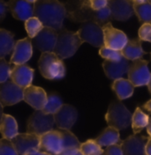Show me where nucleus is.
Wrapping results in <instances>:
<instances>
[{"instance_id": "obj_1", "label": "nucleus", "mask_w": 151, "mask_h": 155, "mask_svg": "<svg viewBox=\"0 0 151 155\" xmlns=\"http://www.w3.org/2000/svg\"><path fill=\"white\" fill-rule=\"evenodd\" d=\"M34 13L44 27L58 32L64 28V21L67 18L68 11L59 0H37L34 4Z\"/></svg>"}, {"instance_id": "obj_2", "label": "nucleus", "mask_w": 151, "mask_h": 155, "mask_svg": "<svg viewBox=\"0 0 151 155\" xmlns=\"http://www.w3.org/2000/svg\"><path fill=\"white\" fill-rule=\"evenodd\" d=\"M67 18L75 23L95 22L102 27L112 19L111 10L108 6L104 9L94 10L89 6L88 1H84L80 7L68 11Z\"/></svg>"}, {"instance_id": "obj_3", "label": "nucleus", "mask_w": 151, "mask_h": 155, "mask_svg": "<svg viewBox=\"0 0 151 155\" xmlns=\"http://www.w3.org/2000/svg\"><path fill=\"white\" fill-rule=\"evenodd\" d=\"M38 68L43 77L50 80L61 79L66 76L63 59L54 52H43L38 61Z\"/></svg>"}, {"instance_id": "obj_4", "label": "nucleus", "mask_w": 151, "mask_h": 155, "mask_svg": "<svg viewBox=\"0 0 151 155\" xmlns=\"http://www.w3.org/2000/svg\"><path fill=\"white\" fill-rule=\"evenodd\" d=\"M83 43L78 32L62 28L57 32V40L54 53L61 59L72 58Z\"/></svg>"}, {"instance_id": "obj_5", "label": "nucleus", "mask_w": 151, "mask_h": 155, "mask_svg": "<svg viewBox=\"0 0 151 155\" xmlns=\"http://www.w3.org/2000/svg\"><path fill=\"white\" fill-rule=\"evenodd\" d=\"M132 113L120 100H114L112 101L105 115V120L108 125L114 127L118 130H125L132 125Z\"/></svg>"}, {"instance_id": "obj_6", "label": "nucleus", "mask_w": 151, "mask_h": 155, "mask_svg": "<svg viewBox=\"0 0 151 155\" xmlns=\"http://www.w3.org/2000/svg\"><path fill=\"white\" fill-rule=\"evenodd\" d=\"M54 124V115L47 114L43 110H36L28 120L27 132L36 134L41 137L52 130Z\"/></svg>"}, {"instance_id": "obj_7", "label": "nucleus", "mask_w": 151, "mask_h": 155, "mask_svg": "<svg viewBox=\"0 0 151 155\" xmlns=\"http://www.w3.org/2000/svg\"><path fill=\"white\" fill-rule=\"evenodd\" d=\"M83 42H88L95 48L104 46V35L103 27L95 22L81 23L77 31Z\"/></svg>"}, {"instance_id": "obj_8", "label": "nucleus", "mask_w": 151, "mask_h": 155, "mask_svg": "<svg viewBox=\"0 0 151 155\" xmlns=\"http://www.w3.org/2000/svg\"><path fill=\"white\" fill-rule=\"evenodd\" d=\"M127 75L128 79L135 87L148 86L151 78L148 61L142 58L132 61L130 64Z\"/></svg>"}, {"instance_id": "obj_9", "label": "nucleus", "mask_w": 151, "mask_h": 155, "mask_svg": "<svg viewBox=\"0 0 151 155\" xmlns=\"http://www.w3.org/2000/svg\"><path fill=\"white\" fill-rule=\"evenodd\" d=\"M24 101V88L12 80H7L0 85V102L2 109L5 107L12 106Z\"/></svg>"}, {"instance_id": "obj_10", "label": "nucleus", "mask_w": 151, "mask_h": 155, "mask_svg": "<svg viewBox=\"0 0 151 155\" xmlns=\"http://www.w3.org/2000/svg\"><path fill=\"white\" fill-rule=\"evenodd\" d=\"M19 155H27L41 150V137L33 133H19L14 138L12 139Z\"/></svg>"}, {"instance_id": "obj_11", "label": "nucleus", "mask_w": 151, "mask_h": 155, "mask_svg": "<svg viewBox=\"0 0 151 155\" xmlns=\"http://www.w3.org/2000/svg\"><path fill=\"white\" fill-rule=\"evenodd\" d=\"M57 40V31L44 27L35 38L32 39L33 47L42 52H53Z\"/></svg>"}, {"instance_id": "obj_12", "label": "nucleus", "mask_w": 151, "mask_h": 155, "mask_svg": "<svg viewBox=\"0 0 151 155\" xmlns=\"http://www.w3.org/2000/svg\"><path fill=\"white\" fill-rule=\"evenodd\" d=\"M104 35V45L107 47L122 50L128 42L127 35L119 29L115 28L111 22L103 26Z\"/></svg>"}, {"instance_id": "obj_13", "label": "nucleus", "mask_w": 151, "mask_h": 155, "mask_svg": "<svg viewBox=\"0 0 151 155\" xmlns=\"http://www.w3.org/2000/svg\"><path fill=\"white\" fill-rule=\"evenodd\" d=\"M108 7L114 20L126 21L135 14L132 0H109Z\"/></svg>"}, {"instance_id": "obj_14", "label": "nucleus", "mask_w": 151, "mask_h": 155, "mask_svg": "<svg viewBox=\"0 0 151 155\" xmlns=\"http://www.w3.org/2000/svg\"><path fill=\"white\" fill-rule=\"evenodd\" d=\"M33 55L32 39L29 37L19 40L15 43V47L12 51L10 59L12 64H25Z\"/></svg>"}, {"instance_id": "obj_15", "label": "nucleus", "mask_w": 151, "mask_h": 155, "mask_svg": "<svg viewBox=\"0 0 151 155\" xmlns=\"http://www.w3.org/2000/svg\"><path fill=\"white\" fill-rule=\"evenodd\" d=\"M41 150L51 155H58L64 150L59 130H52L41 136Z\"/></svg>"}, {"instance_id": "obj_16", "label": "nucleus", "mask_w": 151, "mask_h": 155, "mask_svg": "<svg viewBox=\"0 0 151 155\" xmlns=\"http://www.w3.org/2000/svg\"><path fill=\"white\" fill-rule=\"evenodd\" d=\"M146 136L133 134L122 140L123 154L124 155H147L146 144L148 141Z\"/></svg>"}, {"instance_id": "obj_17", "label": "nucleus", "mask_w": 151, "mask_h": 155, "mask_svg": "<svg viewBox=\"0 0 151 155\" xmlns=\"http://www.w3.org/2000/svg\"><path fill=\"white\" fill-rule=\"evenodd\" d=\"M55 124L58 129L71 130L78 119V111L69 104H63L60 109L54 114Z\"/></svg>"}, {"instance_id": "obj_18", "label": "nucleus", "mask_w": 151, "mask_h": 155, "mask_svg": "<svg viewBox=\"0 0 151 155\" xmlns=\"http://www.w3.org/2000/svg\"><path fill=\"white\" fill-rule=\"evenodd\" d=\"M48 95L44 89L36 86L24 88V101L36 110H43L46 105Z\"/></svg>"}, {"instance_id": "obj_19", "label": "nucleus", "mask_w": 151, "mask_h": 155, "mask_svg": "<svg viewBox=\"0 0 151 155\" xmlns=\"http://www.w3.org/2000/svg\"><path fill=\"white\" fill-rule=\"evenodd\" d=\"M7 5L14 19L26 21L35 16L34 5L27 0H9Z\"/></svg>"}, {"instance_id": "obj_20", "label": "nucleus", "mask_w": 151, "mask_h": 155, "mask_svg": "<svg viewBox=\"0 0 151 155\" xmlns=\"http://www.w3.org/2000/svg\"><path fill=\"white\" fill-rule=\"evenodd\" d=\"M129 67L130 64L125 58H121L118 61L105 60L103 63V69L105 75L112 80L123 78L125 73L128 72Z\"/></svg>"}, {"instance_id": "obj_21", "label": "nucleus", "mask_w": 151, "mask_h": 155, "mask_svg": "<svg viewBox=\"0 0 151 155\" xmlns=\"http://www.w3.org/2000/svg\"><path fill=\"white\" fill-rule=\"evenodd\" d=\"M34 69L26 64H14L12 69L11 80L22 88L32 85L34 79Z\"/></svg>"}, {"instance_id": "obj_22", "label": "nucleus", "mask_w": 151, "mask_h": 155, "mask_svg": "<svg viewBox=\"0 0 151 155\" xmlns=\"http://www.w3.org/2000/svg\"><path fill=\"white\" fill-rule=\"evenodd\" d=\"M121 52H122L123 57L130 61L141 59L143 56L147 54V52L144 51L142 48V41L140 38L129 40L127 44L121 50Z\"/></svg>"}, {"instance_id": "obj_23", "label": "nucleus", "mask_w": 151, "mask_h": 155, "mask_svg": "<svg viewBox=\"0 0 151 155\" xmlns=\"http://www.w3.org/2000/svg\"><path fill=\"white\" fill-rule=\"evenodd\" d=\"M94 140L101 146H110V145L119 144L121 145L122 140L120 139L119 130L114 127L109 126L97 136Z\"/></svg>"}, {"instance_id": "obj_24", "label": "nucleus", "mask_w": 151, "mask_h": 155, "mask_svg": "<svg viewBox=\"0 0 151 155\" xmlns=\"http://www.w3.org/2000/svg\"><path fill=\"white\" fill-rule=\"evenodd\" d=\"M134 86L129 79L125 78H118L115 79L112 84V89L116 94L118 100L122 101L132 96L134 92Z\"/></svg>"}, {"instance_id": "obj_25", "label": "nucleus", "mask_w": 151, "mask_h": 155, "mask_svg": "<svg viewBox=\"0 0 151 155\" xmlns=\"http://www.w3.org/2000/svg\"><path fill=\"white\" fill-rule=\"evenodd\" d=\"M1 134L4 138L12 140L19 134L18 131V124L14 117L10 115L2 114L1 124H0Z\"/></svg>"}, {"instance_id": "obj_26", "label": "nucleus", "mask_w": 151, "mask_h": 155, "mask_svg": "<svg viewBox=\"0 0 151 155\" xmlns=\"http://www.w3.org/2000/svg\"><path fill=\"white\" fill-rule=\"evenodd\" d=\"M13 33L4 28L0 29V58L11 54L15 47Z\"/></svg>"}, {"instance_id": "obj_27", "label": "nucleus", "mask_w": 151, "mask_h": 155, "mask_svg": "<svg viewBox=\"0 0 151 155\" xmlns=\"http://www.w3.org/2000/svg\"><path fill=\"white\" fill-rule=\"evenodd\" d=\"M150 116L144 113L141 107H136L132 114V129L134 134H139L144 128H147Z\"/></svg>"}, {"instance_id": "obj_28", "label": "nucleus", "mask_w": 151, "mask_h": 155, "mask_svg": "<svg viewBox=\"0 0 151 155\" xmlns=\"http://www.w3.org/2000/svg\"><path fill=\"white\" fill-rule=\"evenodd\" d=\"M134 13L137 16L139 21L144 23H150L151 24V4L149 2L145 3H133Z\"/></svg>"}, {"instance_id": "obj_29", "label": "nucleus", "mask_w": 151, "mask_h": 155, "mask_svg": "<svg viewBox=\"0 0 151 155\" xmlns=\"http://www.w3.org/2000/svg\"><path fill=\"white\" fill-rule=\"evenodd\" d=\"M80 150L82 155H103L104 150L94 139H88L84 143H81Z\"/></svg>"}, {"instance_id": "obj_30", "label": "nucleus", "mask_w": 151, "mask_h": 155, "mask_svg": "<svg viewBox=\"0 0 151 155\" xmlns=\"http://www.w3.org/2000/svg\"><path fill=\"white\" fill-rule=\"evenodd\" d=\"M63 104L64 103L58 94H54V93L50 94V95H48L47 102H46L45 107H43V111L47 114L54 115L60 109V107L63 106Z\"/></svg>"}, {"instance_id": "obj_31", "label": "nucleus", "mask_w": 151, "mask_h": 155, "mask_svg": "<svg viewBox=\"0 0 151 155\" xmlns=\"http://www.w3.org/2000/svg\"><path fill=\"white\" fill-rule=\"evenodd\" d=\"M63 139V146L64 149H69V148H79L81 147V143L70 130H62L58 129Z\"/></svg>"}, {"instance_id": "obj_32", "label": "nucleus", "mask_w": 151, "mask_h": 155, "mask_svg": "<svg viewBox=\"0 0 151 155\" xmlns=\"http://www.w3.org/2000/svg\"><path fill=\"white\" fill-rule=\"evenodd\" d=\"M43 28L44 26L43 22L36 16L25 21V29L28 33L29 38H35Z\"/></svg>"}, {"instance_id": "obj_33", "label": "nucleus", "mask_w": 151, "mask_h": 155, "mask_svg": "<svg viewBox=\"0 0 151 155\" xmlns=\"http://www.w3.org/2000/svg\"><path fill=\"white\" fill-rule=\"evenodd\" d=\"M99 55L105 60H111V61H118L124 58L121 50H117L110 47H107L105 45L104 47L100 48Z\"/></svg>"}, {"instance_id": "obj_34", "label": "nucleus", "mask_w": 151, "mask_h": 155, "mask_svg": "<svg viewBox=\"0 0 151 155\" xmlns=\"http://www.w3.org/2000/svg\"><path fill=\"white\" fill-rule=\"evenodd\" d=\"M0 155H19L12 140L2 137L0 140Z\"/></svg>"}, {"instance_id": "obj_35", "label": "nucleus", "mask_w": 151, "mask_h": 155, "mask_svg": "<svg viewBox=\"0 0 151 155\" xmlns=\"http://www.w3.org/2000/svg\"><path fill=\"white\" fill-rule=\"evenodd\" d=\"M12 69V67L5 58H0V83H4L11 78Z\"/></svg>"}, {"instance_id": "obj_36", "label": "nucleus", "mask_w": 151, "mask_h": 155, "mask_svg": "<svg viewBox=\"0 0 151 155\" xmlns=\"http://www.w3.org/2000/svg\"><path fill=\"white\" fill-rule=\"evenodd\" d=\"M139 38L142 41H149L151 43V24L144 23L141 26L138 31Z\"/></svg>"}, {"instance_id": "obj_37", "label": "nucleus", "mask_w": 151, "mask_h": 155, "mask_svg": "<svg viewBox=\"0 0 151 155\" xmlns=\"http://www.w3.org/2000/svg\"><path fill=\"white\" fill-rule=\"evenodd\" d=\"M103 155H124L123 154L122 146L119 144L107 146L104 150Z\"/></svg>"}, {"instance_id": "obj_38", "label": "nucleus", "mask_w": 151, "mask_h": 155, "mask_svg": "<svg viewBox=\"0 0 151 155\" xmlns=\"http://www.w3.org/2000/svg\"><path fill=\"white\" fill-rule=\"evenodd\" d=\"M88 3L92 9L101 10L108 6L109 0H88Z\"/></svg>"}, {"instance_id": "obj_39", "label": "nucleus", "mask_w": 151, "mask_h": 155, "mask_svg": "<svg viewBox=\"0 0 151 155\" xmlns=\"http://www.w3.org/2000/svg\"><path fill=\"white\" fill-rule=\"evenodd\" d=\"M8 10H9V7H8L7 3H5L4 0H0V21L4 20Z\"/></svg>"}, {"instance_id": "obj_40", "label": "nucleus", "mask_w": 151, "mask_h": 155, "mask_svg": "<svg viewBox=\"0 0 151 155\" xmlns=\"http://www.w3.org/2000/svg\"><path fill=\"white\" fill-rule=\"evenodd\" d=\"M58 155H82L79 148H69L64 149Z\"/></svg>"}, {"instance_id": "obj_41", "label": "nucleus", "mask_w": 151, "mask_h": 155, "mask_svg": "<svg viewBox=\"0 0 151 155\" xmlns=\"http://www.w3.org/2000/svg\"><path fill=\"white\" fill-rule=\"evenodd\" d=\"M146 153L147 155H151V137L148 138V141L146 144Z\"/></svg>"}, {"instance_id": "obj_42", "label": "nucleus", "mask_w": 151, "mask_h": 155, "mask_svg": "<svg viewBox=\"0 0 151 155\" xmlns=\"http://www.w3.org/2000/svg\"><path fill=\"white\" fill-rule=\"evenodd\" d=\"M142 107L145 109V110H147L148 112H149L151 114V99L149 100V101H148L146 103H144L143 104V106H142Z\"/></svg>"}, {"instance_id": "obj_43", "label": "nucleus", "mask_w": 151, "mask_h": 155, "mask_svg": "<svg viewBox=\"0 0 151 155\" xmlns=\"http://www.w3.org/2000/svg\"><path fill=\"white\" fill-rule=\"evenodd\" d=\"M27 155H51L50 154V153H48L46 152H44V151H42V150H38V151H35V152H32V153H30L29 154Z\"/></svg>"}, {"instance_id": "obj_44", "label": "nucleus", "mask_w": 151, "mask_h": 155, "mask_svg": "<svg viewBox=\"0 0 151 155\" xmlns=\"http://www.w3.org/2000/svg\"><path fill=\"white\" fill-rule=\"evenodd\" d=\"M147 132L149 137H151V116L149 118V124L147 126Z\"/></svg>"}, {"instance_id": "obj_45", "label": "nucleus", "mask_w": 151, "mask_h": 155, "mask_svg": "<svg viewBox=\"0 0 151 155\" xmlns=\"http://www.w3.org/2000/svg\"><path fill=\"white\" fill-rule=\"evenodd\" d=\"M133 3H137V4H141V3H145L148 2V0H132Z\"/></svg>"}, {"instance_id": "obj_46", "label": "nucleus", "mask_w": 151, "mask_h": 155, "mask_svg": "<svg viewBox=\"0 0 151 155\" xmlns=\"http://www.w3.org/2000/svg\"><path fill=\"white\" fill-rule=\"evenodd\" d=\"M148 89H149V93L151 94V78H150V80H149V85H148Z\"/></svg>"}, {"instance_id": "obj_47", "label": "nucleus", "mask_w": 151, "mask_h": 155, "mask_svg": "<svg viewBox=\"0 0 151 155\" xmlns=\"http://www.w3.org/2000/svg\"><path fill=\"white\" fill-rule=\"evenodd\" d=\"M28 2H29V3H31V4H35L37 0H27Z\"/></svg>"}, {"instance_id": "obj_48", "label": "nucleus", "mask_w": 151, "mask_h": 155, "mask_svg": "<svg viewBox=\"0 0 151 155\" xmlns=\"http://www.w3.org/2000/svg\"><path fill=\"white\" fill-rule=\"evenodd\" d=\"M148 2H149V3H150V4H151V0H148Z\"/></svg>"}]
</instances>
